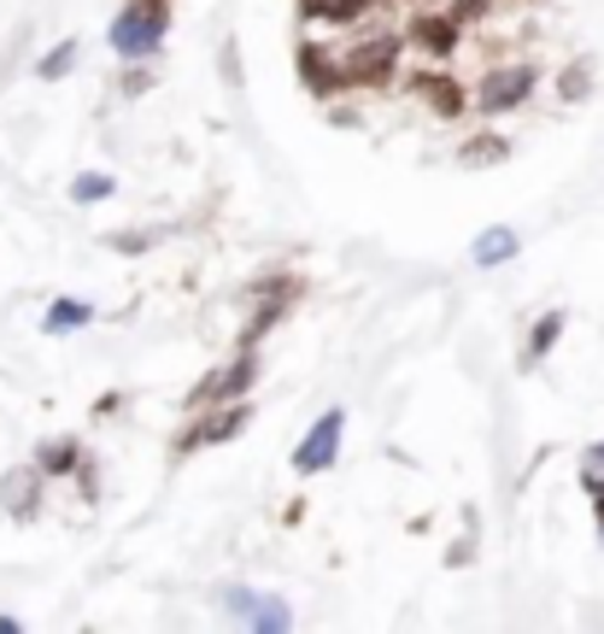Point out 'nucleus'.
<instances>
[{"instance_id": "nucleus-19", "label": "nucleus", "mask_w": 604, "mask_h": 634, "mask_svg": "<svg viewBox=\"0 0 604 634\" xmlns=\"http://www.w3.org/2000/svg\"><path fill=\"white\" fill-rule=\"evenodd\" d=\"M71 66H77V42H59V48L36 66V77H41V83H59V77H71Z\"/></svg>"}, {"instance_id": "nucleus-21", "label": "nucleus", "mask_w": 604, "mask_h": 634, "mask_svg": "<svg viewBox=\"0 0 604 634\" xmlns=\"http://www.w3.org/2000/svg\"><path fill=\"white\" fill-rule=\"evenodd\" d=\"M482 12H487V0H457V7H452L457 24H470V18H482Z\"/></svg>"}, {"instance_id": "nucleus-6", "label": "nucleus", "mask_w": 604, "mask_h": 634, "mask_svg": "<svg viewBox=\"0 0 604 634\" xmlns=\"http://www.w3.org/2000/svg\"><path fill=\"white\" fill-rule=\"evenodd\" d=\"M246 417H253V405H246V400H229L223 417H205L200 429H189V435L177 441V453H189V446H200V441H212V446H218V441H235L241 429H246Z\"/></svg>"}, {"instance_id": "nucleus-16", "label": "nucleus", "mask_w": 604, "mask_h": 634, "mask_svg": "<svg viewBox=\"0 0 604 634\" xmlns=\"http://www.w3.org/2000/svg\"><path fill=\"white\" fill-rule=\"evenodd\" d=\"M499 159H505V141L499 135H475V141H464V148H457V165H499Z\"/></svg>"}, {"instance_id": "nucleus-1", "label": "nucleus", "mask_w": 604, "mask_h": 634, "mask_svg": "<svg viewBox=\"0 0 604 634\" xmlns=\"http://www.w3.org/2000/svg\"><path fill=\"white\" fill-rule=\"evenodd\" d=\"M164 30H171L164 0H130V7L112 18V48H118L123 59H148V53L164 42Z\"/></svg>"}, {"instance_id": "nucleus-18", "label": "nucleus", "mask_w": 604, "mask_h": 634, "mask_svg": "<svg viewBox=\"0 0 604 634\" xmlns=\"http://www.w3.org/2000/svg\"><path fill=\"white\" fill-rule=\"evenodd\" d=\"M557 335H564V318H557V312H546V318L534 323V335H528V364H534V359H546L552 346H557Z\"/></svg>"}, {"instance_id": "nucleus-5", "label": "nucleus", "mask_w": 604, "mask_h": 634, "mask_svg": "<svg viewBox=\"0 0 604 634\" xmlns=\"http://www.w3.org/2000/svg\"><path fill=\"white\" fill-rule=\"evenodd\" d=\"M528 89H534V71L528 66H505V71H487L482 77V112H511V107H523L528 100Z\"/></svg>"}, {"instance_id": "nucleus-15", "label": "nucleus", "mask_w": 604, "mask_h": 634, "mask_svg": "<svg viewBox=\"0 0 604 634\" xmlns=\"http://www.w3.org/2000/svg\"><path fill=\"white\" fill-rule=\"evenodd\" d=\"M94 318V305L89 300H53V312H48V335H66V330H82V323Z\"/></svg>"}, {"instance_id": "nucleus-11", "label": "nucleus", "mask_w": 604, "mask_h": 634, "mask_svg": "<svg viewBox=\"0 0 604 634\" xmlns=\"http://www.w3.org/2000/svg\"><path fill=\"white\" fill-rule=\"evenodd\" d=\"M370 7H376V0H300V12L318 18V24H359Z\"/></svg>"}, {"instance_id": "nucleus-24", "label": "nucleus", "mask_w": 604, "mask_h": 634, "mask_svg": "<svg viewBox=\"0 0 604 634\" xmlns=\"http://www.w3.org/2000/svg\"><path fill=\"white\" fill-rule=\"evenodd\" d=\"M598 535H604V494H598Z\"/></svg>"}, {"instance_id": "nucleus-20", "label": "nucleus", "mask_w": 604, "mask_h": 634, "mask_svg": "<svg viewBox=\"0 0 604 634\" xmlns=\"http://www.w3.org/2000/svg\"><path fill=\"white\" fill-rule=\"evenodd\" d=\"M587 77H593V66H587V59H575V66L564 71V83H557V94H564V100H581V94H587Z\"/></svg>"}, {"instance_id": "nucleus-3", "label": "nucleus", "mask_w": 604, "mask_h": 634, "mask_svg": "<svg viewBox=\"0 0 604 634\" xmlns=\"http://www.w3.org/2000/svg\"><path fill=\"white\" fill-rule=\"evenodd\" d=\"M393 59H400V36H370L359 53H346L341 77L352 89L359 83H393Z\"/></svg>"}, {"instance_id": "nucleus-4", "label": "nucleus", "mask_w": 604, "mask_h": 634, "mask_svg": "<svg viewBox=\"0 0 604 634\" xmlns=\"http://www.w3.org/2000/svg\"><path fill=\"white\" fill-rule=\"evenodd\" d=\"M341 429H346L341 412H323L318 423H311V435L294 446V470H305V476H311V470H329V464H335V453H341Z\"/></svg>"}, {"instance_id": "nucleus-22", "label": "nucleus", "mask_w": 604, "mask_h": 634, "mask_svg": "<svg viewBox=\"0 0 604 634\" xmlns=\"http://www.w3.org/2000/svg\"><path fill=\"white\" fill-rule=\"evenodd\" d=\"M148 241H153V235H112V248H118V253H141Z\"/></svg>"}, {"instance_id": "nucleus-17", "label": "nucleus", "mask_w": 604, "mask_h": 634, "mask_svg": "<svg viewBox=\"0 0 604 634\" xmlns=\"http://www.w3.org/2000/svg\"><path fill=\"white\" fill-rule=\"evenodd\" d=\"M112 189H118V182L107 171H89V177L71 182V200H77V207H100V200H112Z\"/></svg>"}, {"instance_id": "nucleus-9", "label": "nucleus", "mask_w": 604, "mask_h": 634, "mask_svg": "<svg viewBox=\"0 0 604 634\" xmlns=\"http://www.w3.org/2000/svg\"><path fill=\"white\" fill-rule=\"evenodd\" d=\"M300 77H305V89L318 94V100H329L335 89H346L341 66H335V59H329L323 48H300Z\"/></svg>"}, {"instance_id": "nucleus-10", "label": "nucleus", "mask_w": 604, "mask_h": 634, "mask_svg": "<svg viewBox=\"0 0 604 634\" xmlns=\"http://www.w3.org/2000/svg\"><path fill=\"white\" fill-rule=\"evenodd\" d=\"M411 89L423 94L441 118H457V112H464V89L446 83V77H434V71H416V77H411Z\"/></svg>"}, {"instance_id": "nucleus-7", "label": "nucleus", "mask_w": 604, "mask_h": 634, "mask_svg": "<svg viewBox=\"0 0 604 634\" xmlns=\"http://www.w3.org/2000/svg\"><path fill=\"white\" fill-rule=\"evenodd\" d=\"M457 30H464V24H457L452 12H423V18L411 24V42L423 48L429 59H452V48H457Z\"/></svg>"}, {"instance_id": "nucleus-14", "label": "nucleus", "mask_w": 604, "mask_h": 634, "mask_svg": "<svg viewBox=\"0 0 604 634\" xmlns=\"http://www.w3.org/2000/svg\"><path fill=\"white\" fill-rule=\"evenodd\" d=\"M77 464H82L77 441H48V446H41V476H71Z\"/></svg>"}, {"instance_id": "nucleus-13", "label": "nucleus", "mask_w": 604, "mask_h": 634, "mask_svg": "<svg viewBox=\"0 0 604 634\" xmlns=\"http://www.w3.org/2000/svg\"><path fill=\"white\" fill-rule=\"evenodd\" d=\"M505 259H516V235L511 230H487L482 241H475V264H482V271H493V264H505Z\"/></svg>"}, {"instance_id": "nucleus-2", "label": "nucleus", "mask_w": 604, "mask_h": 634, "mask_svg": "<svg viewBox=\"0 0 604 634\" xmlns=\"http://www.w3.org/2000/svg\"><path fill=\"white\" fill-rule=\"evenodd\" d=\"M253 382H259V353H253V346H241V359L229 364V371H212V376L194 388L189 412H205V405H229V400H241Z\"/></svg>"}, {"instance_id": "nucleus-8", "label": "nucleus", "mask_w": 604, "mask_h": 634, "mask_svg": "<svg viewBox=\"0 0 604 634\" xmlns=\"http://www.w3.org/2000/svg\"><path fill=\"white\" fill-rule=\"evenodd\" d=\"M229 611H235V617H246L253 628H270V634H282L288 623V605H276V600H259V593H246V587H229Z\"/></svg>"}, {"instance_id": "nucleus-12", "label": "nucleus", "mask_w": 604, "mask_h": 634, "mask_svg": "<svg viewBox=\"0 0 604 634\" xmlns=\"http://www.w3.org/2000/svg\"><path fill=\"white\" fill-rule=\"evenodd\" d=\"M0 500H7L12 517H30L36 500H41V482H36V470H12L7 482H0Z\"/></svg>"}, {"instance_id": "nucleus-23", "label": "nucleus", "mask_w": 604, "mask_h": 634, "mask_svg": "<svg viewBox=\"0 0 604 634\" xmlns=\"http://www.w3.org/2000/svg\"><path fill=\"white\" fill-rule=\"evenodd\" d=\"M581 476H604V446H593L587 464H581Z\"/></svg>"}]
</instances>
